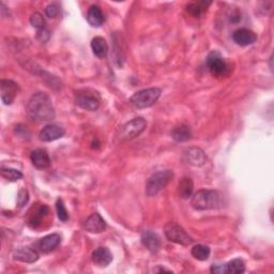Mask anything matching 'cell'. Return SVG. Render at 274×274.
I'll use <instances>...</instances> for the list:
<instances>
[{
  "mask_svg": "<svg viewBox=\"0 0 274 274\" xmlns=\"http://www.w3.org/2000/svg\"><path fill=\"white\" fill-rule=\"evenodd\" d=\"M147 121L144 118H135L122 126L119 139L122 141H131L135 137H139L145 131Z\"/></svg>",
  "mask_w": 274,
  "mask_h": 274,
  "instance_id": "8",
  "label": "cell"
},
{
  "mask_svg": "<svg viewBox=\"0 0 274 274\" xmlns=\"http://www.w3.org/2000/svg\"><path fill=\"white\" fill-rule=\"evenodd\" d=\"M13 258L17 261L25 262V263H34L39 259L38 252L34 249L23 246L14 251Z\"/></svg>",
  "mask_w": 274,
  "mask_h": 274,
  "instance_id": "14",
  "label": "cell"
},
{
  "mask_svg": "<svg viewBox=\"0 0 274 274\" xmlns=\"http://www.w3.org/2000/svg\"><path fill=\"white\" fill-rule=\"evenodd\" d=\"M210 249L207 245H203V244H197L195 246H193L192 249V256L200 261H205L209 258L210 256Z\"/></svg>",
  "mask_w": 274,
  "mask_h": 274,
  "instance_id": "26",
  "label": "cell"
},
{
  "mask_svg": "<svg viewBox=\"0 0 274 274\" xmlns=\"http://www.w3.org/2000/svg\"><path fill=\"white\" fill-rule=\"evenodd\" d=\"M224 266H225V273L229 274H241L245 271L244 261L240 258L233 259Z\"/></svg>",
  "mask_w": 274,
  "mask_h": 274,
  "instance_id": "25",
  "label": "cell"
},
{
  "mask_svg": "<svg viewBox=\"0 0 274 274\" xmlns=\"http://www.w3.org/2000/svg\"><path fill=\"white\" fill-rule=\"evenodd\" d=\"M19 86L13 80L3 79L0 81V93H2V101L5 105H11L15 98L18 96Z\"/></svg>",
  "mask_w": 274,
  "mask_h": 274,
  "instance_id": "9",
  "label": "cell"
},
{
  "mask_svg": "<svg viewBox=\"0 0 274 274\" xmlns=\"http://www.w3.org/2000/svg\"><path fill=\"white\" fill-rule=\"evenodd\" d=\"M2 176L9 181H17L20 178H23V174L14 168H2Z\"/></svg>",
  "mask_w": 274,
  "mask_h": 274,
  "instance_id": "27",
  "label": "cell"
},
{
  "mask_svg": "<svg viewBox=\"0 0 274 274\" xmlns=\"http://www.w3.org/2000/svg\"><path fill=\"white\" fill-rule=\"evenodd\" d=\"M61 242V237L58 234L47 235L38 242V249L42 253H49L54 251Z\"/></svg>",
  "mask_w": 274,
  "mask_h": 274,
  "instance_id": "17",
  "label": "cell"
},
{
  "mask_svg": "<svg viewBox=\"0 0 274 274\" xmlns=\"http://www.w3.org/2000/svg\"><path fill=\"white\" fill-rule=\"evenodd\" d=\"M75 103L77 106L86 111H97L100 107L101 97L99 92L89 88L75 91Z\"/></svg>",
  "mask_w": 274,
  "mask_h": 274,
  "instance_id": "5",
  "label": "cell"
},
{
  "mask_svg": "<svg viewBox=\"0 0 274 274\" xmlns=\"http://www.w3.org/2000/svg\"><path fill=\"white\" fill-rule=\"evenodd\" d=\"M233 39L240 46H249L255 43L257 40V35L250 29L240 28L233 34Z\"/></svg>",
  "mask_w": 274,
  "mask_h": 274,
  "instance_id": "10",
  "label": "cell"
},
{
  "mask_svg": "<svg viewBox=\"0 0 274 274\" xmlns=\"http://www.w3.org/2000/svg\"><path fill=\"white\" fill-rule=\"evenodd\" d=\"M207 66L210 73L215 77L226 76L229 72L227 61L217 51L210 52V55L207 58Z\"/></svg>",
  "mask_w": 274,
  "mask_h": 274,
  "instance_id": "7",
  "label": "cell"
},
{
  "mask_svg": "<svg viewBox=\"0 0 274 274\" xmlns=\"http://www.w3.org/2000/svg\"><path fill=\"white\" fill-rule=\"evenodd\" d=\"M84 228H85L88 233L100 234L106 228V223H105V221L99 213H93L85 221Z\"/></svg>",
  "mask_w": 274,
  "mask_h": 274,
  "instance_id": "12",
  "label": "cell"
},
{
  "mask_svg": "<svg viewBox=\"0 0 274 274\" xmlns=\"http://www.w3.org/2000/svg\"><path fill=\"white\" fill-rule=\"evenodd\" d=\"M63 135H65V130H63V128H61L60 125L48 124L41 130L39 137L41 141L49 143L61 139Z\"/></svg>",
  "mask_w": 274,
  "mask_h": 274,
  "instance_id": "11",
  "label": "cell"
},
{
  "mask_svg": "<svg viewBox=\"0 0 274 274\" xmlns=\"http://www.w3.org/2000/svg\"><path fill=\"white\" fill-rule=\"evenodd\" d=\"M37 39L42 42V43H46V42L50 39V33L49 30L46 29V28H43V29H40L38 30L37 33Z\"/></svg>",
  "mask_w": 274,
  "mask_h": 274,
  "instance_id": "32",
  "label": "cell"
},
{
  "mask_svg": "<svg viewBox=\"0 0 274 274\" xmlns=\"http://www.w3.org/2000/svg\"><path fill=\"white\" fill-rule=\"evenodd\" d=\"M211 5V3L206 2H199V3H192L186 6V11L194 17L202 16L206 11L208 7Z\"/></svg>",
  "mask_w": 274,
  "mask_h": 274,
  "instance_id": "23",
  "label": "cell"
},
{
  "mask_svg": "<svg viewBox=\"0 0 274 274\" xmlns=\"http://www.w3.org/2000/svg\"><path fill=\"white\" fill-rule=\"evenodd\" d=\"M31 162L38 170H46L50 166V159L48 153L43 149H36L31 152Z\"/></svg>",
  "mask_w": 274,
  "mask_h": 274,
  "instance_id": "16",
  "label": "cell"
},
{
  "mask_svg": "<svg viewBox=\"0 0 274 274\" xmlns=\"http://www.w3.org/2000/svg\"><path fill=\"white\" fill-rule=\"evenodd\" d=\"M193 191H194V184H193L192 179L188 177L182 178L181 181L179 182V185H178V192L180 197L183 199H187L192 196Z\"/></svg>",
  "mask_w": 274,
  "mask_h": 274,
  "instance_id": "21",
  "label": "cell"
},
{
  "mask_svg": "<svg viewBox=\"0 0 274 274\" xmlns=\"http://www.w3.org/2000/svg\"><path fill=\"white\" fill-rule=\"evenodd\" d=\"M174 177V173L172 171H162L157 172L152 175L146 184V194L147 196H155L159 194L163 188L167 186Z\"/></svg>",
  "mask_w": 274,
  "mask_h": 274,
  "instance_id": "4",
  "label": "cell"
},
{
  "mask_svg": "<svg viewBox=\"0 0 274 274\" xmlns=\"http://www.w3.org/2000/svg\"><path fill=\"white\" fill-rule=\"evenodd\" d=\"M142 243L149 252L153 253V254L159 252L162 245L160 237L151 230L144 231L142 235Z\"/></svg>",
  "mask_w": 274,
  "mask_h": 274,
  "instance_id": "13",
  "label": "cell"
},
{
  "mask_svg": "<svg viewBox=\"0 0 274 274\" xmlns=\"http://www.w3.org/2000/svg\"><path fill=\"white\" fill-rule=\"evenodd\" d=\"M191 204L196 210L217 209L222 205V196L214 189H200L194 194Z\"/></svg>",
  "mask_w": 274,
  "mask_h": 274,
  "instance_id": "2",
  "label": "cell"
},
{
  "mask_svg": "<svg viewBox=\"0 0 274 274\" xmlns=\"http://www.w3.org/2000/svg\"><path fill=\"white\" fill-rule=\"evenodd\" d=\"M29 200V193L27 189L22 188L17 194V206L18 208H24Z\"/></svg>",
  "mask_w": 274,
  "mask_h": 274,
  "instance_id": "30",
  "label": "cell"
},
{
  "mask_svg": "<svg viewBox=\"0 0 274 274\" xmlns=\"http://www.w3.org/2000/svg\"><path fill=\"white\" fill-rule=\"evenodd\" d=\"M56 210H57V214H58L59 220L62 221V222H67V221L69 220V213L67 211L65 204H63V200L60 198L56 203Z\"/></svg>",
  "mask_w": 274,
  "mask_h": 274,
  "instance_id": "29",
  "label": "cell"
},
{
  "mask_svg": "<svg viewBox=\"0 0 274 274\" xmlns=\"http://www.w3.org/2000/svg\"><path fill=\"white\" fill-rule=\"evenodd\" d=\"M30 24H31V26L37 28L38 30L43 29V28H45V19L41 13L36 12L30 16Z\"/></svg>",
  "mask_w": 274,
  "mask_h": 274,
  "instance_id": "28",
  "label": "cell"
},
{
  "mask_svg": "<svg viewBox=\"0 0 274 274\" xmlns=\"http://www.w3.org/2000/svg\"><path fill=\"white\" fill-rule=\"evenodd\" d=\"M92 261L99 267H107L113 261V255L107 248H98L92 252Z\"/></svg>",
  "mask_w": 274,
  "mask_h": 274,
  "instance_id": "15",
  "label": "cell"
},
{
  "mask_svg": "<svg viewBox=\"0 0 274 274\" xmlns=\"http://www.w3.org/2000/svg\"><path fill=\"white\" fill-rule=\"evenodd\" d=\"M161 89L160 88H148L134 93L130 99L133 106L139 109H144L151 107L152 105L156 103V101L161 97Z\"/></svg>",
  "mask_w": 274,
  "mask_h": 274,
  "instance_id": "3",
  "label": "cell"
},
{
  "mask_svg": "<svg viewBox=\"0 0 274 274\" xmlns=\"http://www.w3.org/2000/svg\"><path fill=\"white\" fill-rule=\"evenodd\" d=\"M87 20L92 27H100L104 23V15L98 6H91L87 12Z\"/></svg>",
  "mask_w": 274,
  "mask_h": 274,
  "instance_id": "19",
  "label": "cell"
},
{
  "mask_svg": "<svg viewBox=\"0 0 274 274\" xmlns=\"http://www.w3.org/2000/svg\"><path fill=\"white\" fill-rule=\"evenodd\" d=\"M59 12H60L59 6L56 5V4L48 5L46 7V9H45V14L49 18H56L59 15Z\"/></svg>",
  "mask_w": 274,
  "mask_h": 274,
  "instance_id": "31",
  "label": "cell"
},
{
  "mask_svg": "<svg viewBox=\"0 0 274 274\" xmlns=\"http://www.w3.org/2000/svg\"><path fill=\"white\" fill-rule=\"evenodd\" d=\"M91 48L93 54L99 58H103L107 55L108 51V45L106 43L105 39L101 37H96L91 41Z\"/></svg>",
  "mask_w": 274,
  "mask_h": 274,
  "instance_id": "20",
  "label": "cell"
},
{
  "mask_svg": "<svg viewBox=\"0 0 274 274\" xmlns=\"http://www.w3.org/2000/svg\"><path fill=\"white\" fill-rule=\"evenodd\" d=\"M27 114L35 121H49L55 118V108L51 99L45 92H37L30 98Z\"/></svg>",
  "mask_w": 274,
  "mask_h": 274,
  "instance_id": "1",
  "label": "cell"
},
{
  "mask_svg": "<svg viewBox=\"0 0 274 274\" xmlns=\"http://www.w3.org/2000/svg\"><path fill=\"white\" fill-rule=\"evenodd\" d=\"M172 137L178 143H183V142L191 140L192 132L191 130H189L188 126L179 125V126H176V128L173 130Z\"/></svg>",
  "mask_w": 274,
  "mask_h": 274,
  "instance_id": "22",
  "label": "cell"
},
{
  "mask_svg": "<svg viewBox=\"0 0 274 274\" xmlns=\"http://www.w3.org/2000/svg\"><path fill=\"white\" fill-rule=\"evenodd\" d=\"M165 236L166 238L177 244L187 246L192 244L193 239L188 236L185 229L177 223L170 222L165 226Z\"/></svg>",
  "mask_w": 274,
  "mask_h": 274,
  "instance_id": "6",
  "label": "cell"
},
{
  "mask_svg": "<svg viewBox=\"0 0 274 274\" xmlns=\"http://www.w3.org/2000/svg\"><path fill=\"white\" fill-rule=\"evenodd\" d=\"M48 213H49V210L45 205L39 206L38 208L35 209L34 213L29 215L28 223H27L28 226L34 229L38 228L42 223V220H44Z\"/></svg>",
  "mask_w": 274,
  "mask_h": 274,
  "instance_id": "18",
  "label": "cell"
},
{
  "mask_svg": "<svg viewBox=\"0 0 274 274\" xmlns=\"http://www.w3.org/2000/svg\"><path fill=\"white\" fill-rule=\"evenodd\" d=\"M185 155L187 157V161L189 162V164H193V165H198V166L203 165L206 161V155L204 151L198 148L188 149Z\"/></svg>",
  "mask_w": 274,
  "mask_h": 274,
  "instance_id": "24",
  "label": "cell"
}]
</instances>
